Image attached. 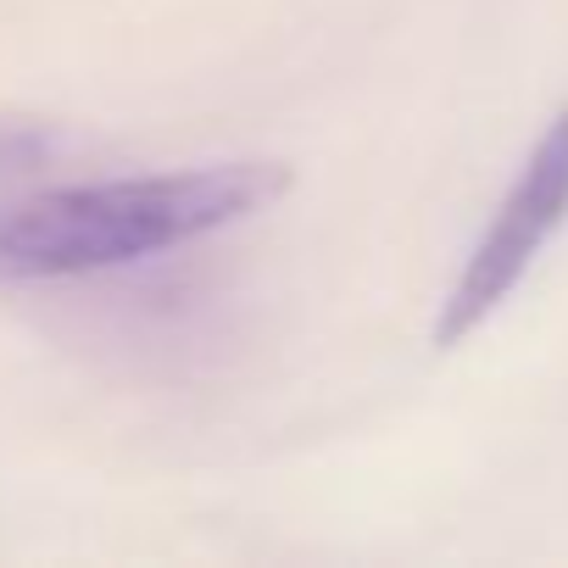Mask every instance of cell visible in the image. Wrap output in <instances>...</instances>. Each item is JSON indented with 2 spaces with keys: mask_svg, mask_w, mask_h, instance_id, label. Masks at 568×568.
<instances>
[{
  "mask_svg": "<svg viewBox=\"0 0 568 568\" xmlns=\"http://www.w3.org/2000/svg\"><path fill=\"white\" fill-rule=\"evenodd\" d=\"M291 190L284 162H212L57 184L0 206V284H51L129 267L267 212Z\"/></svg>",
  "mask_w": 568,
  "mask_h": 568,
  "instance_id": "obj_1",
  "label": "cell"
},
{
  "mask_svg": "<svg viewBox=\"0 0 568 568\" xmlns=\"http://www.w3.org/2000/svg\"><path fill=\"white\" fill-rule=\"evenodd\" d=\"M562 223H568V106L546 123V134L524 156V168L507 184L496 217L485 223V234L474 240L457 284L446 291L440 318H435L440 352L463 346L474 329H485L496 318V307L518 291V278L562 234Z\"/></svg>",
  "mask_w": 568,
  "mask_h": 568,
  "instance_id": "obj_2",
  "label": "cell"
},
{
  "mask_svg": "<svg viewBox=\"0 0 568 568\" xmlns=\"http://www.w3.org/2000/svg\"><path fill=\"white\" fill-rule=\"evenodd\" d=\"M62 151V134L51 123L34 118H0V184L34 179L40 168H51Z\"/></svg>",
  "mask_w": 568,
  "mask_h": 568,
  "instance_id": "obj_3",
  "label": "cell"
}]
</instances>
